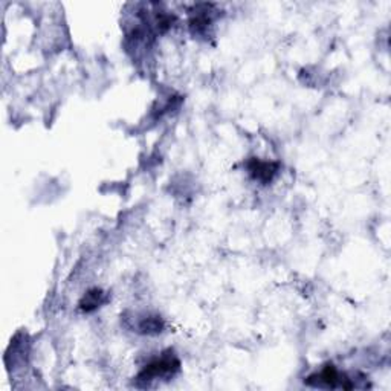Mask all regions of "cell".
I'll return each mask as SVG.
<instances>
[{
    "label": "cell",
    "instance_id": "cell-1",
    "mask_svg": "<svg viewBox=\"0 0 391 391\" xmlns=\"http://www.w3.org/2000/svg\"><path fill=\"white\" fill-rule=\"evenodd\" d=\"M305 383L310 387H319V388H344V390H352L357 385L352 379H348L345 374H341L338 370L332 364L324 367L321 372L309 376L305 379Z\"/></svg>",
    "mask_w": 391,
    "mask_h": 391
},
{
    "label": "cell",
    "instance_id": "cell-3",
    "mask_svg": "<svg viewBox=\"0 0 391 391\" xmlns=\"http://www.w3.org/2000/svg\"><path fill=\"white\" fill-rule=\"evenodd\" d=\"M248 170L251 176L263 183L272 181V177L279 172V163L275 162H263L259 159H251L248 162Z\"/></svg>",
    "mask_w": 391,
    "mask_h": 391
},
{
    "label": "cell",
    "instance_id": "cell-2",
    "mask_svg": "<svg viewBox=\"0 0 391 391\" xmlns=\"http://www.w3.org/2000/svg\"><path fill=\"white\" fill-rule=\"evenodd\" d=\"M181 367V362L177 361L174 357H162L158 361H153L152 364H148L142 372L139 373L138 379L139 381H153L158 378H163V376L174 374Z\"/></svg>",
    "mask_w": 391,
    "mask_h": 391
},
{
    "label": "cell",
    "instance_id": "cell-4",
    "mask_svg": "<svg viewBox=\"0 0 391 391\" xmlns=\"http://www.w3.org/2000/svg\"><path fill=\"white\" fill-rule=\"evenodd\" d=\"M104 303V294L99 289L89 290V292L84 295V298L80 303V309L83 312H92L98 309L99 305Z\"/></svg>",
    "mask_w": 391,
    "mask_h": 391
}]
</instances>
